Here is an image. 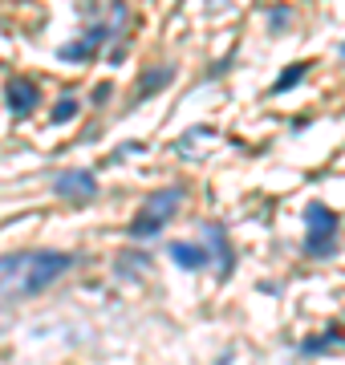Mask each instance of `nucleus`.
<instances>
[{"mask_svg":"<svg viewBox=\"0 0 345 365\" xmlns=\"http://www.w3.org/2000/svg\"><path fill=\"white\" fill-rule=\"evenodd\" d=\"M171 78H175V69H171V66H167V69H150V73L143 78V86H138V98H146V93L155 90V86H167Z\"/></svg>","mask_w":345,"mask_h":365,"instance_id":"1a4fd4ad","label":"nucleus"},{"mask_svg":"<svg viewBox=\"0 0 345 365\" xmlns=\"http://www.w3.org/2000/svg\"><path fill=\"white\" fill-rule=\"evenodd\" d=\"M57 187V195H66V199H93L98 195V179H93L90 170H61L53 179Z\"/></svg>","mask_w":345,"mask_h":365,"instance_id":"39448f33","label":"nucleus"},{"mask_svg":"<svg viewBox=\"0 0 345 365\" xmlns=\"http://www.w3.org/2000/svg\"><path fill=\"white\" fill-rule=\"evenodd\" d=\"M305 223H309L305 252H309V256H329L333 244H337V211L325 207V203H309V207H305Z\"/></svg>","mask_w":345,"mask_h":365,"instance_id":"7ed1b4c3","label":"nucleus"},{"mask_svg":"<svg viewBox=\"0 0 345 365\" xmlns=\"http://www.w3.org/2000/svg\"><path fill=\"white\" fill-rule=\"evenodd\" d=\"M171 260L179 264V268H191V272H200L203 264H207V252L200 248V244H171Z\"/></svg>","mask_w":345,"mask_h":365,"instance_id":"0eeeda50","label":"nucleus"},{"mask_svg":"<svg viewBox=\"0 0 345 365\" xmlns=\"http://www.w3.org/2000/svg\"><path fill=\"white\" fill-rule=\"evenodd\" d=\"M289 21V13L284 9H272V16H268V25H272V33H280V25Z\"/></svg>","mask_w":345,"mask_h":365,"instance_id":"f8f14e48","label":"nucleus"},{"mask_svg":"<svg viewBox=\"0 0 345 365\" xmlns=\"http://www.w3.org/2000/svg\"><path fill=\"white\" fill-rule=\"evenodd\" d=\"M337 341H345V333H341V329H333L329 337H317V341H305V349H309V353H317V349H329V345H337Z\"/></svg>","mask_w":345,"mask_h":365,"instance_id":"9b49d317","label":"nucleus"},{"mask_svg":"<svg viewBox=\"0 0 345 365\" xmlns=\"http://www.w3.org/2000/svg\"><path fill=\"white\" fill-rule=\"evenodd\" d=\"M78 114V98H61V102L53 106V122L61 126V122H69V118Z\"/></svg>","mask_w":345,"mask_h":365,"instance_id":"9d476101","label":"nucleus"},{"mask_svg":"<svg viewBox=\"0 0 345 365\" xmlns=\"http://www.w3.org/2000/svg\"><path fill=\"white\" fill-rule=\"evenodd\" d=\"M73 268L69 252H13L0 256V292H45Z\"/></svg>","mask_w":345,"mask_h":365,"instance_id":"f257e3e1","label":"nucleus"},{"mask_svg":"<svg viewBox=\"0 0 345 365\" xmlns=\"http://www.w3.org/2000/svg\"><path fill=\"white\" fill-rule=\"evenodd\" d=\"M122 16H126V9H122V4H114V25H93L81 41H73V45H66V49H61V61H86V57H93L102 41L118 37V33H122V29H118Z\"/></svg>","mask_w":345,"mask_h":365,"instance_id":"20e7f679","label":"nucleus"},{"mask_svg":"<svg viewBox=\"0 0 345 365\" xmlns=\"http://www.w3.org/2000/svg\"><path fill=\"white\" fill-rule=\"evenodd\" d=\"M183 203V191L179 187H167V191H159V195H150L138 207V215H134V223H130V235L134 240H146V235H155L163 227V223L175 215V207Z\"/></svg>","mask_w":345,"mask_h":365,"instance_id":"f03ea898","label":"nucleus"},{"mask_svg":"<svg viewBox=\"0 0 345 365\" xmlns=\"http://www.w3.org/2000/svg\"><path fill=\"white\" fill-rule=\"evenodd\" d=\"M305 73H309V61H297L292 69H284V73H280V78H277V86H272L268 93H284V90H292V86H297V81L305 78Z\"/></svg>","mask_w":345,"mask_h":365,"instance_id":"6e6552de","label":"nucleus"},{"mask_svg":"<svg viewBox=\"0 0 345 365\" xmlns=\"http://www.w3.org/2000/svg\"><path fill=\"white\" fill-rule=\"evenodd\" d=\"M4 102H9V110H13L16 118H25L29 110H37L41 93H37V86H33L29 78H9V86H4Z\"/></svg>","mask_w":345,"mask_h":365,"instance_id":"423d86ee","label":"nucleus"},{"mask_svg":"<svg viewBox=\"0 0 345 365\" xmlns=\"http://www.w3.org/2000/svg\"><path fill=\"white\" fill-rule=\"evenodd\" d=\"M341 57H345V45H341Z\"/></svg>","mask_w":345,"mask_h":365,"instance_id":"ddd939ff","label":"nucleus"}]
</instances>
